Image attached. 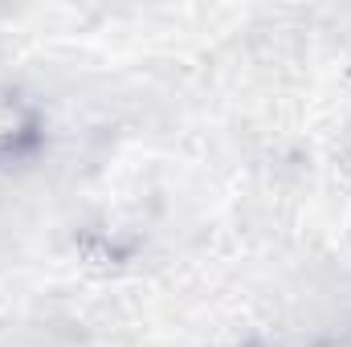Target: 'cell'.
<instances>
[]
</instances>
